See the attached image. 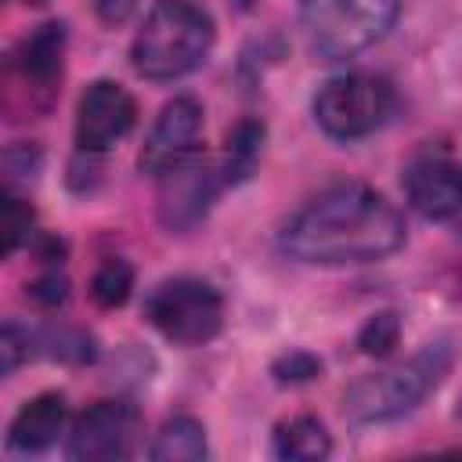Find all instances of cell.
Returning <instances> with one entry per match:
<instances>
[{"label": "cell", "instance_id": "cell-1", "mask_svg": "<svg viewBox=\"0 0 462 462\" xmlns=\"http://www.w3.org/2000/svg\"><path fill=\"white\" fill-rule=\"evenodd\" d=\"M404 217L375 188L336 180L310 195L278 231L285 256L318 267L372 263L401 249Z\"/></svg>", "mask_w": 462, "mask_h": 462}, {"label": "cell", "instance_id": "cell-2", "mask_svg": "<svg viewBox=\"0 0 462 462\" xmlns=\"http://www.w3.org/2000/svg\"><path fill=\"white\" fill-rule=\"evenodd\" d=\"M213 36V18L195 0H159L130 43V61L144 79H180L209 58Z\"/></svg>", "mask_w": 462, "mask_h": 462}, {"label": "cell", "instance_id": "cell-3", "mask_svg": "<svg viewBox=\"0 0 462 462\" xmlns=\"http://www.w3.org/2000/svg\"><path fill=\"white\" fill-rule=\"evenodd\" d=\"M448 368H451V346L430 343L408 361L357 379L343 393V411L354 422H390L397 415H408L430 390H437Z\"/></svg>", "mask_w": 462, "mask_h": 462}, {"label": "cell", "instance_id": "cell-4", "mask_svg": "<svg viewBox=\"0 0 462 462\" xmlns=\"http://www.w3.org/2000/svg\"><path fill=\"white\" fill-rule=\"evenodd\" d=\"M397 0H303L300 25L310 51L325 61L354 58L390 32Z\"/></svg>", "mask_w": 462, "mask_h": 462}, {"label": "cell", "instance_id": "cell-5", "mask_svg": "<svg viewBox=\"0 0 462 462\" xmlns=\"http://www.w3.org/2000/svg\"><path fill=\"white\" fill-rule=\"evenodd\" d=\"M314 119L336 141H357L375 134L393 112V87L372 72L332 76L314 94Z\"/></svg>", "mask_w": 462, "mask_h": 462}, {"label": "cell", "instance_id": "cell-6", "mask_svg": "<svg viewBox=\"0 0 462 462\" xmlns=\"http://www.w3.org/2000/svg\"><path fill=\"white\" fill-rule=\"evenodd\" d=\"M144 318L170 343L202 346L224 325V296L202 278H166L148 292Z\"/></svg>", "mask_w": 462, "mask_h": 462}, {"label": "cell", "instance_id": "cell-7", "mask_svg": "<svg viewBox=\"0 0 462 462\" xmlns=\"http://www.w3.org/2000/svg\"><path fill=\"white\" fill-rule=\"evenodd\" d=\"M137 433H141V419H137L134 404H126V401H97L72 422L65 455L76 458V462L130 458L134 448H137Z\"/></svg>", "mask_w": 462, "mask_h": 462}, {"label": "cell", "instance_id": "cell-8", "mask_svg": "<svg viewBox=\"0 0 462 462\" xmlns=\"http://www.w3.org/2000/svg\"><path fill=\"white\" fill-rule=\"evenodd\" d=\"M199 144H202V105L195 97H173L162 105L159 119L152 123L137 166L152 177H162L173 166L195 159Z\"/></svg>", "mask_w": 462, "mask_h": 462}, {"label": "cell", "instance_id": "cell-9", "mask_svg": "<svg viewBox=\"0 0 462 462\" xmlns=\"http://www.w3.org/2000/svg\"><path fill=\"white\" fill-rule=\"evenodd\" d=\"M134 123H137L134 97L112 79H94L76 105V148L87 155H101L116 141H123L134 130Z\"/></svg>", "mask_w": 462, "mask_h": 462}, {"label": "cell", "instance_id": "cell-10", "mask_svg": "<svg viewBox=\"0 0 462 462\" xmlns=\"http://www.w3.org/2000/svg\"><path fill=\"white\" fill-rule=\"evenodd\" d=\"M159 180H162V188H159V220L170 231H184V227H191L206 217L217 191L227 184V173H224V166L188 159V162L173 166L170 173H162Z\"/></svg>", "mask_w": 462, "mask_h": 462}, {"label": "cell", "instance_id": "cell-11", "mask_svg": "<svg viewBox=\"0 0 462 462\" xmlns=\"http://www.w3.org/2000/svg\"><path fill=\"white\" fill-rule=\"evenodd\" d=\"M404 195L426 220H448L462 213V159L422 155L404 173Z\"/></svg>", "mask_w": 462, "mask_h": 462}, {"label": "cell", "instance_id": "cell-12", "mask_svg": "<svg viewBox=\"0 0 462 462\" xmlns=\"http://www.w3.org/2000/svg\"><path fill=\"white\" fill-rule=\"evenodd\" d=\"M69 404L61 393H36L18 408V415L7 426V451L14 455H40L47 451L58 433H65Z\"/></svg>", "mask_w": 462, "mask_h": 462}, {"label": "cell", "instance_id": "cell-13", "mask_svg": "<svg viewBox=\"0 0 462 462\" xmlns=\"http://www.w3.org/2000/svg\"><path fill=\"white\" fill-rule=\"evenodd\" d=\"M61 58H65V25L61 22H43L18 43L14 72L22 76L25 87L51 90L61 76Z\"/></svg>", "mask_w": 462, "mask_h": 462}, {"label": "cell", "instance_id": "cell-14", "mask_svg": "<svg viewBox=\"0 0 462 462\" xmlns=\"http://www.w3.org/2000/svg\"><path fill=\"white\" fill-rule=\"evenodd\" d=\"M332 451L328 430L314 415H292L274 426V455L289 462H314Z\"/></svg>", "mask_w": 462, "mask_h": 462}, {"label": "cell", "instance_id": "cell-15", "mask_svg": "<svg viewBox=\"0 0 462 462\" xmlns=\"http://www.w3.org/2000/svg\"><path fill=\"white\" fill-rule=\"evenodd\" d=\"M206 426L191 415H173L162 422V430L155 433L148 458L155 462H199L206 458Z\"/></svg>", "mask_w": 462, "mask_h": 462}, {"label": "cell", "instance_id": "cell-16", "mask_svg": "<svg viewBox=\"0 0 462 462\" xmlns=\"http://www.w3.org/2000/svg\"><path fill=\"white\" fill-rule=\"evenodd\" d=\"M130 289H134V267L119 256L105 260L97 271H94V282H90V292L101 307H123L130 300Z\"/></svg>", "mask_w": 462, "mask_h": 462}, {"label": "cell", "instance_id": "cell-17", "mask_svg": "<svg viewBox=\"0 0 462 462\" xmlns=\"http://www.w3.org/2000/svg\"><path fill=\"white\" fill-rule=\"evenodd\" d=\"M260 141H263V126L256 123H242L231 137H227V159H224V173H227V184L249 177L256 155H260Z\"/></svg>", "mask_w": 462, "mask_h": 462}, {"label": "cell", "instance_id": "cell-18", "mask_svg": "<svg viewBox=\"0 0 462 462\" xmlns=\"http://www.w3.org/2000/svg\"><path fill=\"white\" fill-rule=\"evenodd\" d=\"M40 343L47 346L51 357H61V361H90L94 357V343L79 328H47L40 336Z\"/></svg>", "mask_w": 462, "mask_h": 462}, {"label": "cell", "instance_id": "cell-19", "mask_svg": "<svg viewBox=\"0 0 462 462\" xmlns=\"http://www.w3.org/2000/svg\"><path fill=\"white\" fill-rule=\"evenodd\" d=\"M29 227H32L29 202H22L14 191H7L4 195V256H11L29 238Z\"/></svg>", "mask_w": 462, "mask_h": 462}, {"label": "cell", "instance_id": "cell-20", "mask_svg": "<svg viewBox=\"0 0 462 462\" xmlns=\"http://www.w3.org/2000/svg\"><path fill=\"white\" fill-rule=\"evenodd\" d=\"M397 336H401V321H397V314H375V318H368L365 321V328H361V336H357V346L365 350V354H390L393 346H397Z\"/></svg>", "mask_w": 462, "mask_h": 462}, {"label": "cell", "instance_id": "cell-21", "mask_svg": "<svg viewBox=\"0 0 462 462\" xmlns=\"http://www.w3.org/2000/svg\"><path fill=\"white\" fill-rule=\"evenodd\" d=\"M32 350H36V336H32L29 328L7 321L4 332H0V361H4V375H11L22 361H29Z\"/></svg>", "mask_w": 462, "mask_h": 462}, {"label": "cell", "instance_id": "cell-22", "mask_svg": "<svg viewBox=\"0 0 462 462\" xmlns=\"http://www.w3.org/2000/svg\"><path fill=\"white\" fill-rule=\"evenodd\" d=\"M318 372H321V361H318L314 354H307V350H292V354H285V357L274 361L278 383H307V379H314Z\"/></svg>", "mask_w": 462, "mask_h": 462}, {"label": "cell", "instance_id": "cell-23", "mask_svg": "<svg viewBox=\"0 0 462 462\" xmlns=\"http://www.w3.org/2000/svg\"><path fill=\"white\" fill-rule=\"evenodd\" d=\"M29 296H32L36 303H43V307H54V303L65 300V278H61L58 271H43L40 278L29 282Z\"/></svg>", "mask_w": 462, "mask_h": 462}, {"label": "cell", "instance_id": "cell-24", "mask_svg": "<svg viewBox=\"0 0 462 462\" xmlns=\"http://www.w3.org/2000/svg\"><path fill=\"white\" fill-rule=\"evenodd\" d=\"M137 0H94V11L105 25H123L130 14H134Z\"/></svg>", "mask_w": 462, "mask_h": 462}, {"label": "cell", "instance_id": "cell-25", "mask_svg": "<svg viewBox=\"0 0 462 462\" xmlns=\"http://www.w3.org/2000/svg\"><path fill=\"white\" fill-rule=\"evenodd\" d=\"M22 4H32V7H40V4H47V0H22Z\"/></svg>", "mask_w": 462, "mask_h": 462}, {"label": "cell", "instance_id": "cell-26", "mask_svg": "<svg viewBox=\"0 0 462 462\" xmlns=\"http://www.w3.org/2000/svg\"><path fill=\"white\" fill-rule=\"evenodd\" d=\"M458 419H462V408H458Z\"/></svg>", "mask_w": 462, "mask_h": 462}]
</instances>
